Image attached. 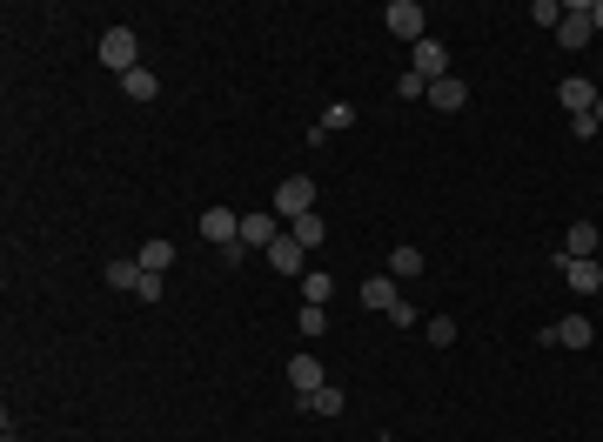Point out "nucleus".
Listing matches in <instances>:
<instances>
[{
    "instance_id": "nucleus-23",
    "label": "nucleus",
    "mask_w": 603,
    "mask_h": 442,
    "mask_svg": "<svg viewBox=\"0 0 603 442\" xmlns=\"http://www.w3.org/2000/svg\"><path fill=\"white\" fill-rule=\"evenodd\" d=\"M108 282H114V288H128V295H134V282H141V262H108Z\"/></svg>"
},
{
    "instance_id": "nucleus-11",
    "label": "nucleus",
    "mask_w": 603,
    "mask_h": 442,
    "mask_svg": "<svg viewBox=\"0 0 603 442\" xmlns=\"http://www.w3.org/2000/svg\"><path fill=\"white\" fill-rule=\"evenodd\" d=\"M597 248H603V228H597V221H570V235H563L557 255H583V262H597Z\"/></svg>"
},
{
    "instance_id": "nucleus-4",
    "label": "nucleus",
    "mask_w": 603,
    "mask_h": 442,
    "mask_svg": "<svg viewBox=\"0 0 603 442\" xmlns=\"http://www.w3.org/2000/svg\"><path fill=\"white\" fill-rule=\"evenodd\" d=\"M382 21H389V34H396V41H423V7H416V0H389V7H382Z\"/></svg>"
},
{
    "instance_id": "nucleus-6",
    "label": "nucleus",
    "mask_w": 603,
    "mask_h": 442,
    "mask_svg": "<svg viewBox=\"0 0 603 442\" xmlns=\"http://www.w3.org/2000/svg\"><path fill=\"white\" fill-rule=\"evenodd\" d=\"M409 74H423V81H443V74H449V54H443V41H436V34H423V41H416Z\"/></svg>"
},
{
    "instance_id": "nucleus-2",
    "label": "nucleus",
    "mask_w": 603,
    "mask_h": 442,
    "mask_svg": "<svg viewBox=\"0 0 603 442\" xmlns=\"http://www.w3.org/2000/svg\"><path fill=\"white\" fill-rule=\"evenodd\" d=\"M268 268H275L282 282H302V275H309V248L295 242V235H282V242L268 248Z\"/></svg>"
},
{
    "instance_id": "nucleus-14",
    "label": "nucleus",
    "mask_w": 603,
    "mask_h": 442,
    "mask_svg": "<svg viewBox=\"0 0 603 442\" xmlns=\"http://www.w3.org/2000/svg\"><path fill=\"white\" fill-rule=\"evenodd\" d=\"M429 108H436V114H456V108H469V88L456 81V74H443V81H429Z\"/></svg>"
},
{
    "instance_id": "nucleus-24",
    "label": "nucleus",
    "mask_w": 603,
    "mask_h": 442,
    "mask_svg": "<svg viewBox=\"0 0 603 442\" xmlns=\"http://www.w3.org/2000/svg\"><path fill=\"white\" fill-rule=\"evenodd\" d=\"M349 121H356V108H342V101H335V108L322 114V121H315V141H322L329 128H349Z\"/></svg>"
},
{
    "instance_id": "nucleus-22",
    "label": "nucleus",
    "mask_w": 603,
    "mask_h": 442,
    "mask_svg": "<svg viewBox=\"0 0 603 442\" xmlns=\"http://www.w3.org/2000/svg\"><path fill=\"white\" fill-rule=\"evenodd\" d=\"M329 275H315V268H309V275H302V302H315V309H322V302H329Z\"/></svg>"
},
{
    "instance_id": "nucleus-18",
    "label": "nucleus",
    "mask_w": 603,
    "mask_h": 442,
    "mask_svg": "<svg viewBox=\"0 0 603 442\" xmlns=\"http://www.w3.org/2000/svg\"><path fill=\"white\" fill-rule=\"evenodd\" d=\"M289 235H295V242H302V248H322V235H329V221H322V215H315V208H309V215H302V221H289Z\"/></svg>"
},
{
    "instance_id": "nucleus-13",
    "label": "nucleus",
    "mask_w": 603,
    "mask_h": 442,
    "mask_svg": "<svg viewBox=\"0 0 603 442\" xmlns=\"http://www.w3.org/2000/svg\"><path fill=\"white\" fill-rule=\"evenodd\" d=\"M289 389H295V396L329 389V376H322V362H315V355H295V362H289Z\"/></svg>"
},
{
    "instance_id": "nucleus-5",
    "label": "nucleus",
    "mask_w": 603,
    "mask_h": 442,
    "mask_svg": "<svg viewBox=\"0 0 603 442\" xmlns=\"http://www.w3.org/2000/svg\"><path fill=\"white\" fill-rule=\"evenodd\" d=\"M543 342H557V349H590V342H597V329H590V315H563V322H550V329H543Z\"/></svg>"
},
{
    "instance_id": "nucleus-19",
    "label": "nucleus",
    "mask_w": 603,
    "mask_h": 442,
    "mask_svg": "<svg viewBox=\"0 0 603 442\" xmlns=\"http://www.w3.org/2000/svg\"><path fill=\"white\" fill-rule=\"evenodd\" d=\"M302 409H309V416H342L349 396H342V389H315V396H302Z\"/></svg>"
},
{
    "instance_id": "nucleus-25",
    "label": "nucleus",
    "mask_w": 603,
    "mask_h": 442,
    "mask_svg": "<svg viewBox=\"0 0 603 442\" xmlns=\"http://www.w3.org/2000/svg\"><path fill=\"white\" fill-rule=\"evenodd\" d=\"M530 21H536V27H557V21H563V0H536Z\"/></svg>"
},
{
    "instance_id": "nucleus-9",
    "label": "nucleus",
    "mask_w": 603,
    "mask_h": 442,
    "mask_svg": "<svg viewBox=\"0 0 603 442\" xmlns=\"http://www.w3.org/2000/svg\"><path fill=\"white\" fill-rule=\"evenodd\" d=\"M557 101H563V114H570V121H583V114H597V88H590L583 74H570V81H563V88H557Z\"/></svg>"
},
{
    "instance_id": "nucleus-28",
    "label": "nucleus",
    "mask_w": 603,
    "mask_h": 442,
    "mask_svg": "<svg viewBox=\"0 0 603 442\" xmlns=\"http://www.w3.org/2000/svg\"><path fill=\"white\" fill-rule=\"evenodd\" d=\"M590 27H597V34H603V0H590Z\"/></svg>"
},
{
    "instance_id": "nucleus-15",
    "label": "nucleus",
    "mask_w": 603,
    "mask_h": 442,
    "mask_svg": "<svg viewBox=\"0 0 603 442\" xmlns=\"http://www.w3.org/2000/svg\"><path fill=\"white\" fill-rule=\"evenodd\" d=\"M134 262L148 268V275H168V268H175V242H161V235H155V242H141V255H134Z\"/></svg>"
},
{
    "instance_id": "nucleus-20",
    "label": "nucleus",
    "mask_w": 603,
    "mask_h": 442,
    "mask_svg": "<svg viewBox=\"0 0 603 442\" xmlns=\"http://www.w3.org/2000/svg\"><path fill=\"white\" fill-rule=\"evenodd\" d=\"M389 275H402V282H409V275H423V248H409V242H402L396 255H389Z\"/></svg>"
},
{
    "instance_id": "nucleus-7",
    "label": "nucleus",
    "mask_w": 603,
    "mask_h": 442,
    "mask_svg": "<svg viewBox=\"0 0 603 442\" xmlns=\"http://www.w3.org/2000/svg\"><path fill=\"white\" fill-rule=\"evenodd\" d=\"M134 54H141V47H134V34H128V27H108V34H101V67L128 74V67H134Z\"/></svg>"
},
{
    "instance_id": "nucleus-8",
    "label": "nucleus",
    "mask_w": 603,
    "mask_h": 442,
    "mask_svg": "<svg viewBox=\"0 0 603 442\" xmlns=\"http://www.w3.org/2000/svg\"><path fill=\"white\" fill-rule=\"evenodd\" d=\"M590 34H597V27H590V0H570V7H563V21H557V41L563 47H583Z\"/></svg>"
},
{
    "instance_id": "nucleus-16",
    "label": "nucleus",
    "mask_w": 603,
    "mask_h": 442,
    "mask_svg": "<svg viewBox=\"0 0 603 442\" xmlns=\"http://www.w3.org/2000/svg\"><path fill=\"white\" fill-rule=\"evenodd\" d=\"M402 295H396V282H389V275H369V282H362V309H396Z\"/></svg>"
},
{
    "instance_id": "nucleus-10",
    "label": "nucleus",
    "mask_w": 603,
    "mask_h": 442,
    "mask_svg": "<svg viewBox=\"0 0 603 442\" xmlns=\"http://www.w3.org/2000/svg\"><path fill=\"white\" fill-rule=\"evenodd\" d=\"M201 235H208L215 248H235V242H242V215H228V208H208V215H201Z\"/></svg>"
},
{
    "instance_id": "nucleus-27",
    "label": "nucleus",
    "mask_w": 603,
    "mask_h": 442,
    "mask_svg": "<svg viewBox=\"0 0 603 442\" xmlns=\"http://www.w3.org/2000/svg\"><path fill=\"white\" fill-rule=\"evenodd\" d=\"M429 342H436V349H449V342H456V322H449V315H436V322H429Z\"/></svg>"
},
{
    "instance_id": "nucleus-17",
    "label": "nucleus",
    "mask_w": 603,
    "mask_h": 442,
    "mask_svg": "<svg viewBox=\"0 0 603 442\" xmlns=\"http://www.w3.org/2000/svg\"><path fill=\"white\" fill-rule=\"evenodd\" d=\"M121 94H128V101H155L161 81L148 74V67H128V74H121Z\"/></svg>"
},
{
    "instance_id": "nucleus-26",
    "label": "nucleus",
    "mask_w": 603,
    "mask_h": 442,
    "mask_svg": "<svg viewBox=\"0 0 603 442\" xmlns=\"http://www.w3.org/2000/svg\"><path fill=\"white\" fill-rule=\"evenodd\" d=\"M396 94H402V101H423V94H429V81H423V74H409V67H402V81H396Z\"/></svg>"
},
{
    "instance_id": "nucleus-1",
    "label": "nucleus",
    "mask_w": 603,
    "mask_h": 442,
    "mask_svg": "<svg viewBox=\"0 0 603 442\" xmlns=\"http://www.w3.org/2000/svg\"><path fill=\"white\" fill-rule=\"evenodd\" d=\"M315 208V181L309 175H282V188H275V208H268V215L275 221H302Z\"/></svg>"
},
{
    "instance_id": "nucleus-3",
    "label": "nucleus",
    "mask_w": 603,
    "mask_h": 442,
    "mask_svg": "<svg viewBox=\"0 0 603 442\" xmlns=\"http://www.w3.org/2000/svg\"><path fill=\"white\" fill-rule=\"evenodd\" d=\"M550 262H557V275L577 288V295H597L603 288V262H583V255H550Z\"/></svg>"
},
{
    "instance_id": "nucleus-29",
    "label": "nucleus",
    "mask_w": 603,
    "mask_h": 442,
    "mask_svg": "<svg viewBox=\"0 0 603 442\" xmlns=\"http://www.w3.org/2000/svg\"><path fill=\"white\" fill-rule=\"evenodd\" d=\"M590 121H597V128H603V94H597V114H590Z\"/></svg>"
},
{
    "instance_id": "nucleus-21",
    "label": "nucleus",
    "mask_w": 603,
    "mask_h": 442,
    "mask_svg": "<svg viewBox=\"0 0 603 442\" xmlns=\"http://www.w3.org/2000/svg\"><path fill=\"white\" fill-rule=\"evenodd\" d=\"M295 329H302V335H329V309H315V302H302V315H295Z\"/></svg>"
},
{
    "instance_id": "nucleus-12",
    "label": "nucleus",
    "mask_w": 603,
    "mask_h": 442,
    "mask_svg": "<svg viewBox=\"0 0 603 442\" xmlns=\"http://www.w3.org/2000/svg\"><path fill=\"white\" fill-rule=\"evenodd\" d=\"M275 242H282V221L275 215H242V248H262L268 255Z\"/></svg>"
}]
</instances>
